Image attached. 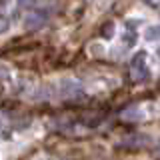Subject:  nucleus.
Wrapping results in <instances>:
<instances>
[{
  "label": "nucleus",
  "mask_w": 160,
  "mask_h": 160,
  "mask_svg": "<svg viewBox=\"0 0 160 160\" xmlns=\"http://www.w3.org/2000/svg\"><path fill=\"white\" fill-rule=\"evenodd\" d=\"M130 72H132L134 80H142L148 76V68H146V52H138L130 62Z\"/></svg>",
  "instance_id": "nucleus-1"
},
{
  "label": "nucleus",
  "mask_w": 160,
  "mask_h": 160,
  "mask_svg": "<svg viewBox=\"0 0 160 160\" xmlns=\"http://www.w3.org/2000/svg\"><path fill=\"white\" fill-rule=\"evenodd\" d=\"M46 18H48L46 10H32V12L28 14V18H26V26L28 28H40V26H44Z\"/></svg>",
  "instance_id": "nucleus-2"
},
{
  "label": "nucleus",
  "mask_w": 160,
  "mask_h": 160,
  "mask_svg": "<svg viewBox=\"0 0 160 160\" xmlns=\"http://www.w3.org/2000/svg\"><path fill=\"white\" fill-rule=\"evenodd\" d=\"M100 36L104 40H110L114 36V22H104L102 28H100Z\"/></svg>",
  "instance_id": "nucleus-3"
},
{
  "label": "nucleus",
  "mask_w": 160,
  "mask_h": 160,
  "mask_svg": "<svg viewBox=\"0 0 160 160\" xmlns=\"http://www.w3.org/2000/svg\"><path fill=\"white\" fill-rule=\"evenodd\" d=\"M144 36H146V40H160V24L158 26H150Z\"/></svg>",
  "instance_id": "nucleus-4"
},
{
  "label": "nucleus",
  "mask_w": 160,
  "mask_h": 160,
  "mask_svg": "<svg viewBox=\"0 0 160 160\" xmlns=\"http://www.w3.org/2000/svg\"><path fill=\"white\" fill-rule=\"evenodd\" d=\"M34 2H36V0H18V6L20 8H30V6H34Z\"/></svg>",
  "instance_id": "nucleus-5"
},
{
  "label": "nucleus",
  "mask_w": 160,
  "mask_h": 160,
  "mask_svg": "<svg viewBox=\"0 0 160 160\" xmlns=\"http://www.w3.org/2000/svg\"><path fill=\"white\" fill-rule=\"evenodd\" d=\"M144 2H146L148 6H154V8H158V6H160V0H144Z\"/></svg>",
  "instance_id": "nucleus-6"
},
{
  "label": "nucleus",
  "mask_w": 160,
  "mask_h": 160,
  "mask_svg": "<svg viewBox=\"0 0 160 160\" xmlns=\"http://www.w3.org/2000/svg\"><path fill=\"white\" fill-rule=\"evenodd\" d=\"M124 42H128V46H132V44H134V36H132V34H128V36L124 34Z\"/></svg>",
  "instance_id": "nucleus-7"
}]
</instances>
